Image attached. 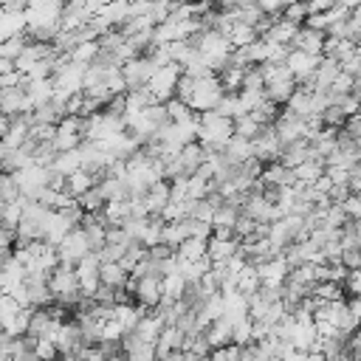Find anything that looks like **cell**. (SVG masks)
I'll use <instances>...</instances> for the list:
<instances>
[{
  "instance_id": "1",
  "label": "cell",
  "mask_w": 361,
  "mask_h": 361,
  "mask_svg": "<svg viewBox=\"0 0 361 361\" xmlns=\"http://www.w3.org/2000/svg\"><path fill=\"white\" fill-rule=\"evenodd\" d=\"M234 138V121L220 116L217 110L200 113V130H197V144L206 152H223L228 141Z\"/></svg>"
},
{
  "instance_id": "2",
  "label": "cell",
  "mask_w": 361,
  "mask_h": 361,
  "mask_svg": "<svg viewBox=\"0 0 361 361\" xmlns=\"http://www.w3.org/2000/svg\"><path fill=\"white\" fill-rule=\"evenodd\" d=\"M226 90L220 85V76L217 73H206L200 79H195V87H192V96H189V110H195L197 116L200 113H209V110H217V104L223 102Z\"/></svg>"
},
{
  "instance_id": "3",
  "label": "cell",
  "mask_w": 361,
  "mask_h": 361,
  "mask_svg": "<svg viewBox=\"0 0 361 361\" xmlns=\"http://www.w3.org/2000/svg\"><path fill=\"white\" fill-rule=\"evenodd\" d=\"M180 76H183V71H180V65H175V62L166 65V68H158V71L152 73V79L147 82V90H149V96L155 99V104H166V102L175 99Z\"/></svg>"
},
{
  "instance_id": "4",
  "label": "cell",
  "mask_w": 361,
  "mask_h": 361,
  "mask_svg": "<svg viewBox=\"0 0 361 361\" xmlns=\"http://www.w3.org/2000/svg\"><path fill=\"white\" fill-rule=\"evenodd\" d=\"M51 178H54V172L45 169V166H37V164L28 166V169H23V172H14L17 189H20V195L28 197V200H37V197L42 195V189L51 186Z\"/></svg>"
},
{
  "instance_id": "5",
  "label": "cell",
  "mask_w": 361,
  "mask_h": 361,
  "mask_svg": "<svg viewBox=\"0 0 361 361\" xmlns=\"http://www.w3.org/2000/svg\"><path fill=\"white\" fill-rule=\"evenodd\" d=\"M76 279H79V290L85 299H93L96 290L102 288V259L96 251H90L85 259L76 262Z\"/></svg>"
},
{
  "instance_id": "6",
  "label": "cell",
  "mask_w": 361,
  "mask_h": 361,
  "mask_svg": "<svg viewBox=\"0 0 361 361\" xmlns=\"http://www.w3.org/2000/svg\"><path fill=\"white\" fill-rule=\"evenodd\" d=\"M274 130H276V135H279V141H282L285 147L299 144V141H310V138H313V133H310L307 121H305V118H299V116H293V113H288V110H285L282 116H276Z\"/></svg>"
},
{
  "instance_id": "7",
  "label": "cell",
  "mask_w": 361,
  "mask_h": 361,
  "mask_svg": "<svg viewBox=\"0 0 361 361\" xmlns=\"http://www.w3.org/2000/svg\"><path fill=\"white\" fill-rule=\"evenodd\" d=\"M257 274H259V282H262L265 290H282L288 276H290V265H288L285 254H279V257H274L268 262H259Z\"/></svg>"
},
{
  "instance_id": "8",
  "label": "cell",
  "mask_w": 361,
  "mask_h": 361,
  "mask_svg": "<svg viewBox=\"0 0 361 361\" xmlns=\"http://www.w3.org/2000/svg\"><path fill=\"white\" fill-rule=\"evenodd\" d=\"M90 251H93V248H90L87 234L82 231V226H79V228H73V231L62 240V245L56 248L59 262H68V265H76V262H79V259H85Z\"/></svg>"
},
{
  "instance_id": "9",
  "label": "cell",
  "mask_w": 361,
  "mask_h": 361,
  "mask_svg": "<svg viewBox=\"0 0 361 361\" xmlns=\"http://www.w3.org/2000/svg\"><path fill=\"white\" fill-rule=\"evenodd\" d=\"M254 158L259 161V164H276L279 158H282V152H285V144L279 141V135H276V130L274 127H265L254 141Z\"/></svg>"
},
{
  "instance_id": "10",
  "label": "cell",
  "mask_w": 361,
  "mask_h": 361,
  "mask_svg": "<svg viewBox=\"0 0 361 361\" xmlns=\"http://www.w3.org/2000/svg\"><path fill=\"white\" fill-rule=\"evenodd\" d=\"M73 228H76V226L71 223V217H68L65 212H48L45 220H42V243L59 248L62 240H65Z\"/></svg>"
},
{
  "instance_id": "11",
  "label": "cell",
  "mask_w": 361,
  "mask_h": 361,
  "mask_svg": "<svg viewBox=\"0 0 361 361\" xmlns=\"http://www.w3.org/2000/svg\"><path fill=\"white\" fill-rule=\"evenodd\" d=\"M319 62H322V56H313V54H305L296 48H288V56H285V68L290 71V76L296 82H310Z\"/></svg>"
},
{
  "instance_id": "12",
  "label": "cell",
  "mask_w": 361,
  "mask_h": 361,
  "mask_svg": "<svg viewBox=\"0 0 361 361\" xmlns=\"http://www.w3.org/2000/svg\"><path fill=\"white\" fill-rule=\"evenodd\" d=\"M133 296H135L138 307H144V310H149V307H161V302H164L161 276H155V274H147V276L135 279V290H133Z\"/></svg>"
},
{
  "instance_id": "13",
  "label": "cell",
  "mask_w": 361,
  "mask_h": 361,
  "mask_svg": "<svg viewBox=\"0 0 361 361\" xmlns=\"http://www.w3.org/2000/svg\"><path fill=\"white\" fill-rule=\"evenodd\" d=\"M240 245H243V243H240L237 237H212L206 254H209L212 265L217 268V265H226L234 254H240Z\"/></svg>"
},
{
  "instance_id": "14",
  "label": "cell",
  "mask_w": 361,
  "mask_h": 361,
  "mask_svg": "<svg viewBox=\"0 0 361 361\" xmlns=\"http://www.w3.org/2000/svg\"><path fill=\"white\" fill-rule=\"evenodd\" d=\"M324 42H327V34L324 31H316V28H299L296 39H293V48L296 51H305V54H313V56H322L324 54Z\"/></svg>"
},
{
  "instance_id": "15",
  "label": "cell",
  "mask_w": 361,
  "mask_h": 361,
  "mask_svg": "<svg viewBox=\"0 0 361 361\" xmlns=\"http://www.w3.org/2000/svg\"><path fill=\"white\" fill-rule=\"evenodd\" d=\"M23 90H25V96L31 99L34 110L54 102V79H25Z\"/></svg>"
},
{
  "instance_id": "16",
  "label": "cell",
  "mask_w": 361,
  "mask_h": 361,
  "mask_svg": "<svg viewBox=\"0 0 361 361\" xmlns=\"http://www.w3.org/2000/svg\"><path fill=\"white\" fill-rule=\"evenodd\" d=\"M223 155L228 158L231 166H245V164L257 161V158H254V144H251L248 138H240V135H234V138L228 141V147L223 149Z\"/></svg>"
},
{
  "instance_id": "17",
  "label": "cell",
  "mask_w": 361,
  "mask_h": 361,
  "mask_svg": "<svg viewBox=\"0 0 361 361\" xmlns=\"http://www.w3.org/2000/svg\"><path fill=\"white\" fill-rule=\"evenodd\" d=\"M164 327H166V322H164L161 310H158V313H147V316H141V322H138V327L133 330V336L141 338V341H147V344H155Z\"/></svg>"
},
{
  "instance_id": "18",
  "label": "cell",
  "mask_w": 361,
  "mask_h": 361,
  "mask_svg": "<svg viewBox=\"0 0 361 361\" xmlns=\"http://www.w3.org/2000/svg\"><path fill=\"white\" fill-rule=\"evenodd\" d=\"M96 175L93 172H87V169H79V172H73L71 178H65V192L73 197V200H79V197H85L90 189H96Z\"/></svg>"
},
{
  "instance_id": "19",
  "label": "cell",
  "mask_w": 361,
  "mask_h": 361,
  "mask_svg": "<svg viewBox=\"0 0 361 361\" xmlns=\"http://www.w3.org/2000/svg\"><path fill=\"white\" fill-rule=\"evenodd\" d=\"M79 169H82V147L71 149V152H56V158L51 164V172L59 175V178H71Z\"/></svg>"
},
{
  "instance_id": "20",
  "label": "cell",
  "mask_w": 361,
  "mask_h": 361,
  "mask_svg": "<svg viewBox=\"0 0 361 361\" xmlns=\"http://www.w3.org/2000/svg\"><path fill=\"white\" fill-rule=\"evenodd\" d=\"M231 330H234V324H231L228 319H217L214 324H209V327L203 330V338L209 341L212 350H220V347L231 344Z\"/></svg>"
},
{
  "instance_id": "21",
  "label": "cell",
  "mask_w": 361,
  "mask_h": 361,
  "mask_svg": "<svg viewBox=\"0 0 361 361\" xmlns=\"http://www.w3.org/2000/svg\"><path fill=\"white\" fill-rule=\"evenodd\" d=\"M130 274L121 268V262H102V285L110 290H121L127 288Z\"/></svg>"
},
{
  "instance_id": "22",
  "label": "cell",
  "mask_w": 361,
  "mask_h": 361,
  "mask_svg": "<svg viewBox=\"0 0 361 361\" xmlns=\"http://www.w3.org/2000/svg\"><path fill=\"white\" fill-rule=\"evenodd\" d=\"M206 248H209V240H197V237H189V240H183V243L178 245L175 257H178L180 262H197V259L209 257V254H206Z\"/></svg>"
},
{
  "instance_id": "23",
  "label": "cell",
  "mask_w": 361,
  "mask_h": 361,
  "mask_svg": "<svg viewBox=\"0 0 361 361\" xmlns=\"http://www.w3.org/2000/svg\"><path fill=\"white\" fill-rule=\"evenodd\" d=\"M293 172V178H296V183H302V186H313L322 175H324V161H319V158H313V161H305V164H299L296 169H290Z\"/></svg>"
},
{
  "instance_id": "24",
  "label": "cell",
  "mask_w": 361,
  "mask_h": 361,
  "mask_svg": "<svg viewBox=\"0 0 361 361\" xmlns=\"http://www.w3.org/2000/svg\"><path fill=\"white\" fill-rule=\"evenodd\" d=\"M161 288H164V302H183L189 285L180 274H166L161 276Z\"/></svg>"
},
{
  "instance_id": "25",
  "label": "cell",
  "mask_w": 361,
  "mask_h": 361,
  "mask_svg": "<svg viewBox=\"0 0 361 361\" xmlns=\"http://www.w3.org/2000/svg\"><path fill=\"white\" fill-rule=\"evenodd\" d=\"M54 149L56 152H71V149H79L82 144H85V138L79 135V133H71V130H59L56 127V135H54Z\"/></svg>"
},
{
  "instance_id": "26",
  "label": "cell",
  "mask_w": 361,
  "mask_h": 361,
  "mask_svg": "<svg viewBox=\"0 0 361 361\" xmlns=\"http://www.w3.org/2000/svg\"><path fill=\"white\" fill-rule=\"evenodd\" d=\"M262 130H265V127H262V124H257V121H254V116H240V118H234V135H240V138L254 141Z\"/></svg>"
},
{
  "instance_id": "27",
  "label": "cell",
  "mask_w": 361,
  "mask_h": 361,
  "mask_svg": "<svg viewBox=\"0 0 361 361\" xmlns=\"http://www.w3.org/2000/svg\"><path fill=\"white\" fill-rule=\"evenodd\" d=\"M25 45H28V37H25V34H20V37H11V39L0 42V59L14 62V59H17V56L25 51Z\"/></svg>"
},
{
  "instance_id": "28",
  "label": "cell",
  "mask_w": 361,
  "mask_h": 361,
  "mask_svg": "<svg viewBox=\"0 0 361 361\" xmlns=\"http://www.w3.org/2000/svg\"><path fill=\"white\" fill-rule=\"evenodd\" d=\"M34 358L37 361H56L59 358V350L51 338H37L34 341Z\"/></svg>"
},
{
  "instance_id": "29",
  "label": "cell",
  "mask_w": 361,
  "mask_h": 361,
  "mask_svg": "<svg viewBox=\"0 0 361 361\" xmlns=\"http://www.w3.org/2000/svg\"><path fill=\"white\" fill-rule=\"evenodd\" d=\"M240 355H243V347L226 344V347H220V350H212L206 361H240Z\"/></svg>"
},
{
  "instance_id": "30",
  "label": "cell",
  "mask_w": 361,
  "mask_h": 361,
  "mask_svg": "<svg viewBox=\"0 0 361 361\" xmlns=\"http://www.w3.org/2000/svg\"><path fill=\"white\" fill-rule=\"evenodd\" d=\"M282 17L290 20V23H296V25H302V23H307V6H302V3L285 6V8H282Z\"/></svg>"
},
{
  "instance_id": "31",
  "label": "cell",
  "mask_w": 361,
  "mask_h": 361,
  "mask_svg": "<svg viewBox=\"0 0 361 361\" xmlns=\"http://www.w3.org/2000/svg\"><path fill=\"white\" fill-rule=\"evenodd\" d=\"M341 209H344V214H347L350 223H353V220H361V195H350V197L341 203Z\"/></svg>"
},
{
  "instance_id": "32",
  "label": "cell",
  "mask_w": 361,
  "mask_h": 361,
  "mask_svg": "<svg viewBox=\"0 0 361 361\" xmlns=\"http://www.w3.org/2000/svg\"><path fill=\"white\" fill-rule=\"evenodd\" d=\"M347 290L353 293V299H355V296H361V268L347 274Z\"/></svg>"
},
{
  "instance_id": "33",
  "label": "cell",
  "mask_w": 361,
  "mask_h": 361,
  "mask_svg": "<svg viewBox=\"0 0 361 361\" xmlns=\"http://www.w3.org/2000/svg\"><path fill=\"white\" fill-rule=\"evenodd\" d=\"M14 231L11 228H6V226H0V251H8L11 254V248H14Z\"/></svg>"
},
{
  "instance_id": "34",
  "label": "cell",
  "mask_w": 361,
  "mask_h": 361,
  "mask_svg": "<svg viewBox=\"0 0 361 361\" xmlns=\"http://www.w3.org/2000/svg\"><path fill=\"white\" fill-rule=\"evenodd\" d=\"M350 310H353V316H355V322L361 324V296H355V299H350Z\"/></svg>"
},
{
  "instance_id": "35",
  "label": "cell",
  "mask_w": 361,
  "mask_h": 361,
  "mask_svg": "<svg viewBox=\"0 0 361 361\" xmlns=\"http://www.w3.org/2000/svg\"><path fill=\"white\" fill-rule=\"evenodd\" d=\"M8 73H14V62L0 59V79H3V76H8Z\"/></svg>"
},
{
  "instance_id": "36",
  "label": "cell",
  "mask_w": 361,
  "mask_h": 361,
  "mask_svg": "<svg viewBox=\"0 0 361 361\" xmlns=\"http://www.w3.org/2000/svg\"><path fill=\"white\" fill-rule=\"evenodd\" d=\"M8 127H11V118H8V116H3V113H0V141H3V138H6V133H8Z\"/></svg>"
},
{
  "instance_id": "37",
  "label": "cell",
  "mask_w": 361,
  "mask_h": 361,
  "mask_svg": "<svg viewBox=\"0 0 361 361\" xmlns=\"http://www.w3.org/2000/svg\"><path fill=\"white\" fill-rule=\"evenodd\" d=\"M56 361H79V358H76V355H59Z\"/></svg>"
},
{
  "instance_id": "38",
  "label": "cell",
  "mask_w": 361,
  "mask_h": 361,
  "mask_svg": "<svg viewBox=\"0 0 361 361\" xmlns=\"http://www.w3.org/2000/svg\"><path fill=\"white\" fill-rule=\"evenodd\" d=\"M0 361H11V355H0Z\"/></svg>"
},
{
  "instance_id": "39",
  "label": "cell",
  "mask_w": 361,
  "mask_h": 361,
  "mask_svg": "<svg viewBox=\"0 0 361 361\" xmlns=\"http://www.w3.org/2000/svg\"><path fill=\"white\" fill-rule=\"evenodd\" d=\"M3 296H6V293H3V279H0V299H3Z\"/></svg>"
},
{
  "instance_id": "40",
  "label": "cell",
  "mask_w": 361,
  "mask_h": 361,
  "mask_svg": "<svg viewBox=\"0 0 361 361\" xmlns=\"http://www.w3.org/2000/svg\"><path fill=\"white\" fill-rule=\"evenodd\" d=\"M0 206H6V200H3V192H0Z\"/></svg>"
}]
</instances>
